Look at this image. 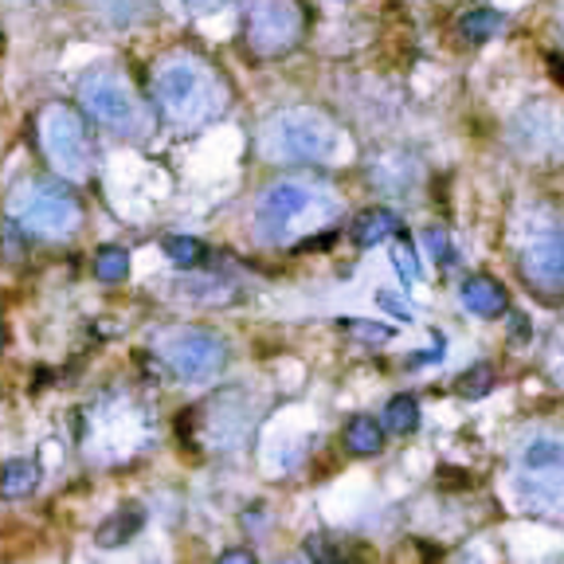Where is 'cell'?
Returning a JSON list of instances; mask_svg holds the SVG:
<instances>
[{"mask_svg": "<svg viewBox=\"0 0 564 564\" xmlns=\"http://www.w3.org/2000/svg\"><path fill=\"white\" fill-rule=\"evenodd\" d=\"M423 243H428L431 259H439L443 267H451V263H455V247H451V240H447V232H443V228H423Z\"/></svg>", "mask_w": 564, "mask_h": 564, "instance_id": "obj_21", "label": "cell"}, {"mask_svg": "<svg viewBox=\"0 0 564 564\" xmlns=\"http://www.w3.org/2000/svg\"><path fill=\"white\" fill-rule=\"evenodd\" d=\"M220 561H255V553H243V549H228V553H220Z\"/></svg>", "mask_w": 564, "mask_h": 564, "instance_id": "obj_26", "label": "cell"}, {"mask_svg": "<svg viewBox=\"0 0 564 564\" xmlns=\"http://www.w3.org/2000/svg\"><path fill=\"white\" fill-rule=\"evenodd\" d=\"M443 345H447V341H443V338L435 333V345H431L428 353H420V357L408 361V368H420V365H431V361H443Z\"/></svg>", "mask_w": 564, "mask_h": 564, "instance_id": "obj_25", "label": "cell"}, {"mask_svg": "<svg viewBox=\"0 0 564 564\" xmlns=\"http://www.w3.org/2000/svg\"><path fill=\"white\" fill-rule=\"evenodd\" d=\"M165 255H169L173 267H180V270L200 267V263H204V243L188 240V235H169V240H165Z\"/></svg>", "mask_w": 564, "mask_h": 564, "instance_id": "obj_18", "label": "cell"}, {"mask_svg": "<svg viewBox=\"0 0 564 564\" xmlns=\"http://www.w3.org/2000/svg\"><path fill=\"white\" fill-rule=\"evenodd\" d=\"M40 145H44L47 162L63 173V177H87L90 173V134L82 118L71 107H47L36 122Z\"/></svg>", "mask_w": 564, "mask_h": 564, "instance_id": "obj_5", "label": "cell"}, {"mask_svg": "<svg viewBox=\"0 0 564 564\" xmlns=\"http://www.w3.org/2000/svg\"><path fill=\"white\" fill-rule=\"evenodd\" d=\"M376 302L385 306L388 313H396V318H403V322H412V306H408V302H396V298H392V295H385V290L376 295Z\"/></svg>", "mask_w": 564, "mask_h": 564, "instance_id": "obj_24", "label": "cell"}, {"mask_svg": "<svg viewBox=\"0 0 564 564\" xmlns=\"http://www.w3.org/2000/svg\"><path fill=\"white\" fill-rule=\"evenodd\" d=\"M145 526V513L142 506H122V510H114L107 521H102L99 529H95V541H99L102 549H114V545H125V541L134 538L137 529Z\"/></svg>", "mask_w": 564, "mask_h": 564, "instance_id": "obj_13", "label": "cell"}, {"mask_svg": "<svg viewBox=\"0 0 564 564\" xmlns=\"http://www.w3.org/2000/svg\"><path fill=\"white\" fill-rule=\"evenodd\" d=\"M549 67H553L556 82H564V59H561V55H549Z\"/></svg>", "mask_w": 564, "mask_h": 564, "instance_id": "obj_27", "label": "cell"}, {"mask_svg": "<svg viewBox=\"0 0 564 564\" xmlns=\"http://www.w3.org/2000/svg\"><path fill=\"white\" fill-rule=\"evenodd\" d=\"M130 275V255L122 247H102L95 251V278L102 283H122Z\"/></svg>", "mask_w": 564, "mask_h": 564, "instance_id": "obj_17", "label": "cell"}, {"mask_svg": "<svg viewBox=\"0 0 564 564\" xmlns=\"http://www.w3.org/2000/svg\"><path fill=\"white\" fill-rule=\"evenodd\" d=\"M396 232H400V215L388 212V208H368L353 224V243L357 247H376V243L396 240Z\"/></svg>", "mask_w": 564, "mask_h": 564, "instance_id": "obj_11", "label": "cell"}, {"mask_svg": "<svg viewBox=\"0 0 564 564\" xmlns=\"http://www.w3.org/2000/svg\"><path fill=\"white\" fill-rule=\"evenodd\" d=\"M494 388V368L490 365H475L466 368L463 376H458V396H471V400H478V396H486Z\"/></svg>", "mask_w": 564, "mask_h": 564, "instance_id": "obj_20", "label": "cell"}, {"mask_svg": "<svg viewBox=\"0 0 564 564\" xmlns=\"http://www.w3.org/2000/svg\"><path fill=\"white\" fill-rule=\"evenodd\" d=\"M330 208V200H322V192L306 180H275L255 204V228L267 243H287L298 224Z\"/></svg>", "mask_w": 564, "mask_h": 564, "instance_id": "obj_4", "label": "cell"}, {"mask_svg": "<svg viewBox=\"0 0 564 564\" xmlns=\"http://www.w3.org/2000/svg\"><path fill=\"white\" fill-rule=\"evenodd\" d=\"M341 330L353 333V338H361V341H388V338H392V330H388V325L361 322V318H345V322H341Z\"/></svg>", "mask_w": 564, "mask_h": 564, "instance_id": "obj_22", "label": "cell"}, {"mask_svg": "<svg viewBox=\"0 0 564 564\" xmlns=\"http://www.w3.org/2000/svg\"><path fill=\"white\" fill-rule=\"evenodd\" d=\"M153 95H157L162 114L177 125L204 122L220 107V90H215L212 75L188 59L165 63L162 71H157V79H153Z\"/></svg>", "mask_w": 564, "mask_h": 564, "instance_id": "obj_2", "label": "cell"}, {"mask_svg": "<svg viewBox=\"0 0 564 564\" xmlns=\"http://www.w3.org/2000/svg\"><path fill=\"white\" fill-rule=\"evenodd\" d=\"M506 27V16L494 9H475V12H466L463 16V36L466 40H475V44H483V40H494Z\"/></svg>", "mask_w": 564, "mask_h": 564, "instance_id": "obj_16", "label": "cell"}, {"mask_svg": "<svg viewBox=\"0 0 564 564\" xmlns=\"http://www.w3.org/2000/svg\"><path fill=\"white\" fill-rule=\"evenodd\" d=\"M333 125L313 110H283L263 130V150L275 162H322L333 153Z\"/></svg>", "mask_w": 564, "mask_h": 564, "instance_id": "obj_3", "label": "cell"}, {"mask_svg": "<svg viewBox=\"0 0 564 564\" xmlns=\"http://www.w3.org/2000/svg\"><path fill=\"white\" fill-rule=\"evenodd\" d=\"M345 447L357 451V455H376L385 447V423H376L373 416H353L345 423Z\"/></svg>", "mask_w": 564, "mask_h": 564, "instance_id": "obj_14", "label": "cell"}, {"mask_svg": "<svg viewBox=\"0 0 564 564\" xmlns=\"http://www.w3.org/2000/svg\"><path fill=\"white\" fill-rule=\"evenodd\" d=\"M392 267L403 283H416L420 278V263H416V251H412V240L403 232H396V243H392Z\"/></svg>", "mask_w": 564, "mask_h": 564, "instance_id": "obj_19", "label": "cell"}, {"mask_svg": "<svg viewBox=\"0 0 564 564\" xmlns=\"http://www.w3.org/2000/svg\"><path fill=\"white\" fill-rule=\"evenodd\" d=\"M192 4H200V0H192Z\"/></svg>", "mask_w": 564, "mask_h": 564, "instance_id": "obj_28", "label": "cell"}, {"mask_svg": "<svg viewBox=\"0 0 564 564\" xmlns=\"http://www.w3.org/2000/svg\"><path fill=\"white\" fill-rule=\"evenodd\" d=\"M12 220L36 240H63L79 232L82 208L63 180H27L12 192Z\"/></svg>", "mask_w": 564, "mask_h": 564, "instance_id": "obj_1", "label": "cell"}, {"mask_svg": "<svg viewBox=\"0 0 564 564\" xmlns=\"http://www.w3.org/2000/svg\"><path fill=\"white\" fill-rule=\"evenodd\" d=\"M165 361H169L173 376H180V380H212L224 368L228 353H224V341L212 338V333L180 330L165 341Z\"/></svg>", "mask_w": 564, "mask_h": 564, "instance_id": "obj_8", "label": "cell"}, {"mask_svg": "<svg viewBox=\"0 0 564 564\" xmlns=\"http://www.w3.org/2000/svg\"><path fill=\"white\" fill-rule=\"evenodd\" d=\"M306 553L313 556V561H341V549L330 545V538H310V545H306Z\"/></svg>", "mask_w": 564, "mask_h": 564, "instance_id": "obj_23", "label": "cell"}, {"mask_svg": "<svg viewBox=\"0 0 564 564\" xmlns=\"http://www.w3.org/2000/svg\"><path fill=\"white\" fill-rule=\"evenodd\" d=\"M243 27H247L251 52L283 55L295 47L298 32H302V12L295 0H247Z\"/></svg>", "mask_w": 564, "mask_h": 564, "instance_id": "obj_6", "label": "cell"}, {"mask_svg": "<svg viewBox=\"0 0 564 564\" xmlns=\"http://www.w3.org/2000/svg\"><path fill=\"white\" fill-rule=\"evenodd\" d=\"M40 486V463L32 458H9L0 466V498L4 501H20L27 494H36Z\"/></svg>", "mask_w": 564, "mask_h": 564, "instance_id": "obj_12", "label": "cell"}, {"mask_svg": "<svg viewBox=\"0 0 564 564\" xmlns=\"http://www.w3.org/2000/svg\"><path fill=\"white\" fill-rule=\"evenodd\" d=\"M458 298H463L466 310L478 313V318H498V313L506 310V290H501V283H494V278H486V275L466 278Z\"/></svg>", "mask_w": 564, "mask_h": 564, "instance_id": "obj_10", "label": "cell"}, {"mask_svg": "<svg viewBox=\"0 0 564 564\" xmlns=\"http://www.w3.org/2000/svg\"><path fill=\"white\" fill-rule=\"evenodd\" d=\"M79 102L95 122L107 125V130H118V134H130V130L137 125L134 90L110 71L87 75V79L79 82Z\"/></svg>", "mask_w": 564, "mask_h": 564, "instance_id": "obj_7", "label": "cell"}, {"mask_svg": "<svg viewBox=\"0 0 564 564\" xmlns=\"http://www.w3.org/2000/svg\"><path fill=\"white\" fill-rule=\"evenodd\" d=\"M420 428V403L412 396H392L385 408V431L392 435H412Z\"/></svg>", "mask_w": 564, "mask_h": 564, "instance_id": "obj_15", "label": "cell"}, {"mask_svg": "<svg viewBox=\"0 0 564 564\" xmlns=\"http://www.w3.org/2000/svg\"><path fill=\"white\" fill-rule=\"evenodd\" d=\"M521 275L545 295H564V228L529 243L526 259H521Z\"/></svg>", "mask_w": 564, "mask_h": 564, "instance_id": "obj_9", "label": "cell"}]
</instances>
